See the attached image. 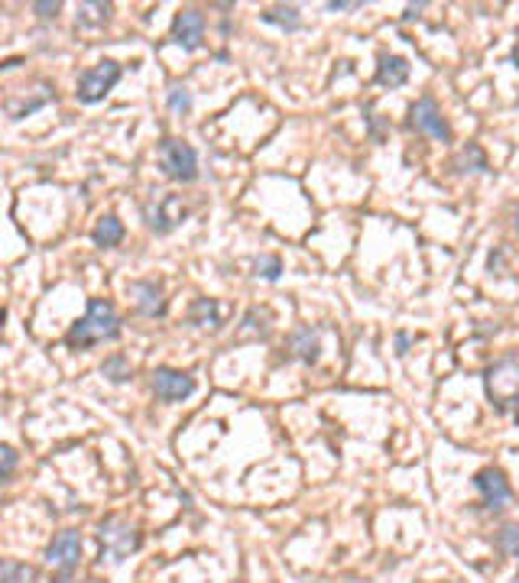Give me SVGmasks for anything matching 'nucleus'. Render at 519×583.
Wrapping results in <instances>:
<instances>
[{
	"instance_id": "17",
	"label": "nucleus",
	"mask_w": 519,
	"mask_h": 583,
	"mask_svg": "<svg viewBox=\"0 0 519 583\" xmlns=\"http://www.w3.org/2000/svg\"><path fill=\"white\" fill-rule=\"evenodd\" d=\"M454 169L458 172H487V156L477 143H467L458 156H454Z\"/></svg>"
},
{
	"instance_id": "27",
	"label": "nucleus",
	"mask_w": 519,
	"mask_h": 583,
	"mask_svg": "<svg viewBox=\"0 0 519 583\" xmlns=\"http://www.w3.org/2000/svg\"><path fill=\"white\" fill-rule=\"evenodd\" d=\"M357 7H361V4H338V0L328 4V10H357Z\"/></svg>"
},
{
	"instance_id": "1",
	"label": "nucleus",
	"mask_w": 519,
	"mask_h": 583,
	"mask_svg": "<svg viewBox=\"0 0 519 583\" xmlns=\"http://www.w3.org/2000/svg\"><path fill=\"white\" fill-rule=\"evenodd\" d=\"M120 334V317L117 308L104 298H91L88 311L78 325H72V331L66 334V344L72 350H88L95 344H104V340H114Z\"/></svg>"
},
{
	"instance_id": "32",
	"label": "nucleus",
	"mask_w": 519,
	"mask_h": 583,
	"mask_svg": "<svg viewBox=\"0 0 519 583\" xmlns=\"http://www.w3.org/2000/svg\"><path fill=\"white\" fill-rule=\"evenodd\" d=\"M516 583H519V570H516Z\"/></svg>"
},
{
	"instance_id": "16",
	"label": "nucleus",
	"mask_w": 519,
	"mask_h": 583,
	"mask_svg": "<svg viewBox=\"0 0 519 583\" xmlns=\"http://www.w3.org/2000/svg\"><path fill=\"white\" fill-rule=\"evenodd\" d=\"M188 317H192V325L211 327V331H215V327L221 325V308H218L215 298H195Z\"/></svg>"
},
{
	"instance_id": "29",
	"label": "nucleus",
	"mask_w": 519,
	"mask_h": 583,
	"mask_svg": "<svg viewBox=\"0 0 519 583\" xmlns=\"http://www.w3.org/2000/svg\"><path fill=\"white\" fill-rule=\"evenodd\" d=\"M52 583H72V580H52Z\"/></svg>"
},
{
	"instance_id": "10",
	"label": "nucleus",
	"mask_w": 519,
	"mask_h": 583,
	"mask_svg": "<svg viewBox=\"0 0 519 583\" xmlns=\"http://www.w3.org/2000/svg\"><path fill=\"white\" fill-rule=\"evenodd\" d=\"M46 561H49L52 568H62V570L78 568V561H82V535L75 532V528L59 532L52 538V545L46 548Z\"/></svg>"
},
{
	"instance_id": "6",
	"label": "nucleus",
	"mask_w": 519,
	"mask_h": 583,
	"mask_svg": "<svg viewBox=\"0 0 519 583\" xmlns=\"http://www.w3.org/2000/svg\"><path fill=\"white\" fill-rule=\"evenodd\" d=\"M143 217H147V227L153 230V234H169V230H176L178 224H182V217H186V205H182L178 195L166 192L143 205Z\"/></svg>"
},
{
	"instance_id": "30",
	"label": "nucleus",
	"mask_w": 519,
	"mask_h": 583,
	"mask_svg": "<svg viewBox=\"0 0 519 583\" xmlns=\"http://www.w3.org/2000/svg\"><path fill=\"white\" fill-rule=\"evenodd\" d=\"M516 230H519V211H516Z\"/></svg>"
},
{
	"instance_id": "8",
	"label": "nucleus",
	"mask_w": 519,
	"mask_h": 583,
	"mask_svg": "<svg viewBox=\"0 0 519 583\" xmlns=\"http://www.w3.org/2000/svg\"><path fill=\"white\" fill-rule=\"evenodd\" d=\"M474 487H477V493H481V502L487 512H504L506 502L513 499L510 480H506V473L497 470V467H483V470H477Z\"/></svg>"
},
{
	"instance_id": "31",
	"label": "nucleus",
	"mask_w": 519,
	"mask_h": 583,
	"mask_svg": "<svg viewBox=\"0 0 519 583\" xmlns=\"http://www.w3.org/2000/svg\"><path fill=\"white\" fill-rule=\"evenodd\" d=\"M516 421H519V406H516Z\"/></svg>"
},
{
	"instance_id": "18",
	"label": "nucleus",
	"mask_w": 519,
	"mask_h": 583,
	"mask_svg": "<svg viewBox=\"0 0 519 583\" xmlns=\"http://www.w3.org/2000/svg\"><path fill=\"white\" fill-rule=\"evenodd\" d=\"M263 23H270V26H280V30H299L302 26V16H299L296 7H273L263 14Z\"/></svg>"
},
{
	"instance_id": "28",
	"label": "nucleus",
	"mask_w": 519,
	"mask_h": 583,
	"mask_svg": "<svg viewBox=\"0 0 519 583\" xmlns=\"http://www.w3.org/2000/svg\"><path fill=\"white\" fill-rule=\"evenodd\" d=\"M396 354H406V347H409V334H400V337H396Z\"/></svg>"
},
{
	"instance_id": "4",
	"label": "nucleus",
	"mask_w": 519,
	"mask_h": 583,
	"mask_svg": "<svg viewBox=\"0 0 519 583\" xmlns=\"http://www.w3.org/2000/svg\"><path fill=\"white\" fill-rule=\"evenodd\" d=\"M159 166L176 182H195L198 178V156L186 140H163L159 143Z\"/></svg>"
},
{
	"instance_id": "23",
	"label": "nucleus",
	"mask_w": 519,
	"mask_h": 583,
	"mask_svg": "<svg viewBox=\"0 0 519 583\" xmlns=\"http://www.w3.org/2000/svg\"><path fill=\"white\" fill-rule=\"evenodd\" d=\"M253 269H257V276H263V279L276 282L282 273V263H280V256H260L257 263H253Z\"/></svg>"
},
{
	"instance_id": "24",
	"label": "nucleus",
	"mask_w": 519,
	"mask_h": 583,
	"mask_svg": "<svg viewBox=\"0 0 519 583\" xmlns=\"http://www.w3.org/2000/svg\"><path fill=\"white\" fill-rule=\"evenodd\" d=\"M107 14H111L107 4H85L82 14H78V23H82V26H88V23H104Z\"/></svg>"
},
{
	"instance_id": "22",
	"label": "nucleus",
	"mask_w": 519,
	"mask_h": 583,
	"mask_svg": "<svg viewBox=\"0 0 519 583\" xmlns=\"http://www.w3.org/2000/svg\"><path fill=\"white\" fill-rule=\"evenodd\" d=\"M101 373L104 377H111L114 383H127V379H130V367H127L124 357H111V360L101 367Z\"/></svg>"
},
{
	"instance_id": "9",
	"label": "nucleus",
	"mask_w": 519,
	"mask_h": 583,
	"mask_svg": "<svg viewBox=\"0 0 519 583\" xmlns=\"http://www.w3.org/2000/svg\"><path fill=\"white\" fill-rule=\"evenodd\" d=\"M153 392H156V399H163V402H182L195 392V377H188L182 369L156 367L153 369Z\"/></svg>"
},
{
	"instance_id": "19",
	"label": "nucleus",
	"mask_w": 519,
	"mask_h": 583,
	"mask_svg": "<svg viewBox=\"0 0 519 583\" xmlns=\"http://www.w3.org/2000/svg\"><path fill=\"white\" fill-rule=\"evenodd\" d=\"M166 104H169V111L178 114V117H186L188 111H192V95H188L186 88H178V85H172L169 95H166Z\"/></svg>"
},
{
	"instance_id": "11",
	"label": "nucleus",
	"mask_w": 519,
	"mask_h": 583,
	"mask_svg": "<svg viewBox=\"0 0 519 583\" xmlns=\"http://www.w3.org/2000/svg\"><path fill=\"white\" fill-rule=\"evenodd\" d=\"M172 39L188 52L201 49V43H205V16L198 10H182L176 16V23H172Z\"/></svg>"
},
{
	"instance_id": "13",
	"label": "nucleus",
	"mask_w": 519,
	"mask_h": 583,
	"mask_svg": "<svg viewBox=\"0 0 519 583\" xmlns=\"http://www.w3.org/2000/svg\"><path fill=\"white\" fill-rule=\"evenodd\" d=\"M130 292L137 296V311H140V315H147V317L166 315V298L156 282H134Z\"/></svg>"
},
{
	"instance_id": "14",
	"label": "nucleus",
	"mask_w": 519,
	"mask_h": 583,
	"mask_svg": "<svg viewBox=\"0 0 519 583\" xmlns=\"http://www.w3.org/2000/svg\"><path fill=\"white\" fill-rule=\"evenodd\" d=\"M91 240H95V246H101V250H111V246H117L120 240H124V224L114 215H104L101 221L95 224V230H91Z\"/></svg>"
},
{
	"instance_id": "5",
	"label": "nucleus",
	"mask_w": 519,
	"mask_h": 583,
	"mask_svg": "<svg viewBox=\"0 0 519 583\" xmlns=\"http://www.w3.org/2000/svg\"><path fill=\"white\" fill-rule=\"evenodd\" d=\"M117 82H120V65L111 59H104V62H97L95 68L78 75V91H75V95H78L82 104H97L111 95Z\"/></svg>"
},
{
	"instance_id": "15",
	"label": "nucleus",
	"mask_w": 519,
	"mask_h": 583,
	"mask_svg": "<svg viewBox=\"0 0 519 583\" xmlns=\"http://www.w3.org/2000/svg\"><path fill=\"white\" fill-rule=\"evenodd\" d=\"M292 354H296L302 363L319 360V354H321L319 331H311V327H299V331L292 334Z\"/></svg>"
},
{
	"instance_id": "26",
	"label": "nucleus",
	"mask_w": 519,
	"mask_h": 583,
	"mask_svg": "<svg viewBox=\"0 0 519 583\" xmlns=\"http://www.w3.org/2000/svg\"><path fill=\"white\" fill-rule=\"evenodd\" d=\"M59 10H62V4H36V14L46 16V20H49V16L56 20V14H59Z\"/></svg>"
},
{
	"instance_id": "2",
	"label": "nucleus",
	"mask_w": 519,
	"mask_h": 583,
	"mask_svg": "<svg viewBox=\"0 0 519 583\" xmlns=\"http://www.w3.org/2000/svg\"><path fill=\"white\" fill-rule=\"evenodd\" d=\"M483 386H487V399L494 402L497 412H510V408H516L519 406V363L513 360V357L497 360L487 369Z\"/></svg>"
},
{
	"instance_id": "25",
	"label": "nucleus",
	"mask_w": 519,
	"mask_h": 583,
	"mask_svg": "<svg viewBox=\"0 0 519 583\" xmlns=\"http://www.w3.org/2000/svg\"><path fill=\"white\" fill-rule=\"evenodd\" d=\"M0 454H4V480H10V473H14V467H16V450L10 447V444H4Z\"/></svg>"
},
{
	"instance_id": "7",
	"label": "nucleus",
	"mask_w": 519,
	"mask_h": 583,
	"mask_svg": "<svg viewBox=\"0 0 519 583\" xmlns=\"http://www.w3.org/2000/svg\"><path fill=\"white\" fill-rule=\"evenodd\" d=\"M409 124H412L419 134L432 136V140L452 143V126L442 117V107L435 104V97H419V101L409 107Z\"/></svg>"
},
{
	"instance_id": "12",
	"label": "nucleus",
	"mask_w": 519,
	"mask_h": 583,
	"mask_svg": "<svg viewBox=\"0 0 519 583\" xmlns=\"http://www.w3.org/2000/svg\"><path fill=\"white\" fill-rule=\"evenodd\" d=\"M409 82V62L402 55H380V65H377V85L383 88H402Z\"/></svg>"
},
{
	"instance_id": "21",
	"label": "nucleus",
	"mask_w": 519,
	"mask_h": 583,
	"mask_svg": "<svg viewBox=\"0 0 519 583\" xmlns=\"http://www.w3.org/2000/svg\"><path fill=\"white\" fill-rule=\"evenodd\" d=\"M497 548L510 558H519V525H506L504 532L497 535Z\"/></svg>"
},
{
	"instance_id": "3",
	"label": "nucleus",
	"mask_w": 519,
	"mask_h": 583,
	"mask_svg": "<svg viewBox=\"0 0 519 583\" xmlns=\"http://www.w3.org/2000/svg\"><path fill=\"white\" fill-rule=\"evenodd\" d=\"M97 538H101V561L107 558L111 564L127 561V558L140 548V532H137L134 525H127L124 518H107V522H101Z\"/></svg>"
},
{
	"instance_id": "20",
	"label": "nucleus",
	"mask_w": 519,
	"mask_h": 583,
	"mask_svg": "<svg viewBox=\"0 0 519 583\" xmlns=\"http://www.w3.org/2000/svg\"><path fill=\"white\" fill-rule=\"evenodd\" d=\"M36 580V570L26 568V564L7 561L4 564V583H33Z\"/></svg>"
}]
</instances>
